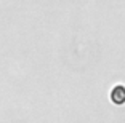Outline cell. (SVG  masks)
<instances>
[{
  "instance_id": "1",
  "label": "cell",
  "mask_w": 125,
  "mask_h": 123,
  "mask_svg": "<svg viewBox=\"0 0 125 123\" xmlns=\"http://www.w3.org/2000/svg\"><path fill=\"white\" fill-rule=\"evenodd\" d=\"M109 99L115 105L125 104V85H114L112 90L109 91Z\"/></svg>"
}]
</instances>
